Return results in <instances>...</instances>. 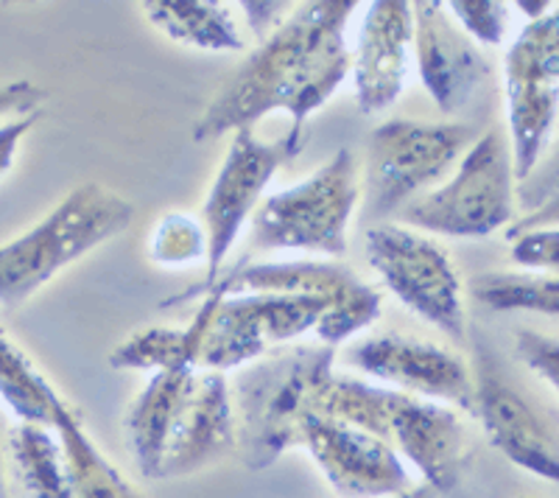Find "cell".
<instances>
[{
	"mask_svg": "<svg viewBox=\"0 0 559 498\" xmlns=\"http://www.w3.org/2000/svg\"><path fill=\"white\" fill-rule=\"evenodd\" d=\"M356 202V157L349 149H338L313 177L263 197L249 218L254 247L347 256V227Z\"/></svg>",
	"mask_w": 559,
	"mask_h": 498,
	"instance_id": "5",
	"label": "cell"
},
{
	"mask_svg": "<svg viewBox=\"0 0 559 498\" xmlns=\"http://www.w3.org/2000/svg\"><path fill=\"white\" fill-rule=\"evenodd\" d=\"M515 216V171L501 129L481 134L448 182L412 199L403 227L451 238H484Z\"/></svg>",
	"mask_w": 559,
	"mask_h": 498,
	"instance_id": "4",
	"label": "cell"
},
{
	"mask_svg": "<svg viewBox=\"0 0 559 498\" xmlns=\"http://www.w3.org/2000/svg\"><path fill=\"white\" fill-rule=\"evenodd\" d=\"M204 311L185 328L154 325L132 333L109 353L112 370H146V372H185L199 370V351H202Z\"/></svg>",
	"mask_w": 559,
	"mask_h": 498,
	"instance_id": "23",
	"label": "cell"
},
{
	"mask_svg": "<svg viewBox=\"0 0 559 498\" xmlns=\"http://www.w3.org/2000/svg\"><path fill=\"white\" fill-rule=\"evenodd\" d=\"M445 9L473 43L501 45L509 17L507 3H498V0H453Z\"/></svg>",
	"mask_w": 559,
	"mask_h": 498,
	"instance_id": "27",
	"label": "cell"
},
{
	"mask_svg": "<svg viewBox=\"0 0 559 498\" xmlns=\"http://www.w3.org/2000/svg\"><path fill=\"white\" fill-rule=\"evenodd\" d=\"M356 0H313L292 9L283 23L238 64L193 127L207 143L238 129H254L269 112H288V141L302 146L308 116L322 109L349 76L353 57L344 43Z\"/></svg>",
	"mask_w": 559,
	"mask_h": 498,
	"instance_id": "1",
	"label": "cell"
},
{
	"mask_svg": "<svg viewBox=\"0 0 559 498\" xmlns=\"http://www.w3.org/2000/svg\"><path fill=\"white\" fill-rule=\"evenodd\" d=\"M299 446L311 451L328 485L347 498H401L412 490L406 465L386 440L324 412L302 420Z\"/></svg>",
	"mask_w": 559,
	"mask_h": 498,
	"instance_id": "12",
	"label": "cell"
},
{
	"mask_svg": "<svg viewBox=\"0 0 559 498\" xmlns=\"http://www.w3.org/2000/svg\"><path fill=\"white\" fill-rule=\"evenodd\" d=\"M207 292L319 297L331 303V311L319 317L313 333L322 345L331 347L342 345L344 339L364 331L381 317V294L338 263H249L233 275L218 277L216 286Z\"/></svg>",
	"mask_w": 559,
	"mask_h": 498,
	"instance_id": "11",
	"label": "cell"
},
{
	"mask_svg": "<svg viewBox=\"0 0 559 498\" xmlns=\"http://www.w3.org/2000/svg\"><path fill=\"white\" fill-rule=\"evenodd\" d=\"M7 473L23 498H73L68 462L57 431L17 423L7 435Z\"/></svg>",
	"mask_w": 559,
	"mask_h": 498,
	"instance_id": "20",
	"label": "cell"
},
{
	"mask_svg": "<svg viewBox=\"0 0 559 498\" xmlns=\"http://www.w3.org/2000/svg\"><path fill=\"white\" fill-rule=\"evenodd\" d=\"M59 392L45 381L32 358L0 328V398L20 423L53 428V401Z\"/></svg>",
	"mask_w": 559,
	"mask_h": 498,
	"instance_id": "24",
	"label": "cell"
},
{
	"mask_svg": "<svg viewBox=\"0 0 559 498\" xmlns=\"http://www.w3.org/2000/svg\"><path fill=\"white\" fill-rule=\"evenodd\" d=\"M37 121H39V112H28V116L9 118L7 123H0V179L12 171L20 143H23V138L32 132Z\"/></svg>",
	"mask_w": 559,
	"mask_h": 498,
	"instance_id": "30",
	"label": "cell"
},
{
	"mask_svg": "<svg viewBox=\"0 0 559 498\" xmlns=\"http://www.w3.org/2000/svg\"><path fill=\"white\" fill-rule=\"evenodd\" d=\"M241 7H243V14H247V20H249V28H252L254 37L258 39H266L269 34H272L274 28H277L294 9L292 3H254V0L241 3Z\"/></svg>",
	"mask_w": 559,
	"mask_h": 498,
	"instance_id": "31",
	"label": "cell"
},
{
	"mask_svg": "<svg viewBox=\"0 0 559 498\" xmlns=\"http://www.w3.org/2000/svg\"><path fill=\"white\" fill-rule=\"evenodd\" d=\"M559 23L557 12L534 20L507 54V107L512 129V171L526 182L543 157L557 121Z\"/></svg>",
	"mask_w": 559,
	"mask_h": 498,
	"instance_id": "9",
	"label": "cell"
},
{
	"mask_svg": "<svg viewBox=\"0 0 559 498\" xmlns=\"http://www.w3.org/2000/svg\"><path fill=\"white\" fill-rule=\"evenodd\" d=\"M412 23L419 79L431 93L433 104L448 116H456L487 82V57L456 26L445 3H433V0L412 3Z\"/></svg>",
	"mask_w": 559,
	"mask_h": 498,
	"instance_id": "15",
	"label": "cell"
},
{
	"mask_svg": "<svg viewBox=\"0 0 559 498\" xmlns=\"http://www.w3.org/2000/svg\"><path fill=\"white\" fill-rule=\"evenodd\" d=\"M515 351H518V358H521L528 370L537 372V376L551 387V390H557V383H559L557 339L546 336V333L521 328V331L515 333Z\"/></svg>",
	"mask_w": 559,
	"mask_h": 498,
	"instance_id": "29",
	"label": "cell"
},
{
	"mask_svg": "<svg viewBox=\"0 0 559 498\" xmlns=\"http://www.w3.org/2000/svg\"><path fill=\"white\" fill-rule=\"evenodd\" d=\"M302 152L299 143L283 141H261L254 129H238L233 132V143L227 149V157L222 161L207 199L202 208V227L207 236V277H204V292L216 286L224 275V261L229 249L241 236L243 224L252 218L254 208L263 202L269 182L274 174L294 161Z\"/></svg>",
	"mask_w": 559,
	"mask_h": 498,
	"instance_id": "10",
	"label": "cell"
},
{
	"mask_svg": "<svg viewBox=\"0 0 559 498\" xmlns=\"http://www.w3.org/2000/svg\"><path fill=\"white\" fill-rule=\"evenodd\" d=\"M333 361L336 347L319 342L269 351L238 372L229 398L243 465L266 471L299 446V426L317 412L333 378Z\"/></svg>",
	"mask_w": 559,
	"mask_h": 498,
	"instance_id": "2",
	"label": "cell"
},
{
	"mask_svg": "<svg viewBox=\"0 0 559 498\" xmlns=\"http://www.w3.org/2000/svg\"><path fill=\"white\" fill-rule=\"evenodd\" d=\"M204 333L199 370L224 372L243 367L272 345H283L313 331L331 303L294 294H204Z\"/></svg>",
	"mask_w": 559,
	"mask_h": 498,
	"instance_id": "7",
	"label": "cell"
},
{
	"mask_svg": "<svg viewBox=\"0 0 559 498\" xmlns=\"http://www.w3.org/2000/svg\"><path fill=\"white\" fill-rule=\"evenodd\" d=\"M476 141L467 123H419L397 118L372 129L367 143V213L386 218L451 174Z\"/></svg>",
	"mask_w": 559,
	"mask_h": 498,
	"instance_id": "6",
	"label": "cell"
},
{
	"mask_svg": "<svg viewBox=\"0 0 559 498\" xmlns=\"http://www.w3.org/2000/svg\"><path fill=\"white\" fill-rule=\"evenodd\" d=\"M401 498H431V496H428L426 487H417V490H408L406 496H401Z\"/></svg>",
	"mask_w": 559,
	"mask_h": 498,
	"instance_id": "34",
	"label": "cell"
},
{
	"mask_svg": "<svg viewBox=\"0 0 559 498\" xmlns=\"http://www.w3.org/2000/svg\"><path fill=\"white\" fill-rule=\"evenodd\" d=\"M229 448H236V417L227 381L222 372L197 370L174 415L159 479L191 476Z\"/></svg>",
	"mask_w": 559,
	"mask_h": 498,
	"instance_id": "17",
	"label": "cell"
},
{
	"mask_svg": "<svg viewBox=\"0 0 559 498\" xmlns=\"http://www.w3.org/2000/svg\"><path fill=\"white\" fill-rule=\"evenodd\" d=\"M473 415L481 420L489 442L523 471L546 482H557V442L532 403L501 376L496 358L481 345L476 347L473 376Z\"/></svg>",
	"mask_w": 559,
	"mask_h": 498,
	"instance_id": "14",
	"label": "cell"
},
{
	"mask_svg": "<svg viewBox=\"0 0 559 498\" xmlns=\"http://www.w3.org/2000/svg\"><path fill=\"white\" fill-rule=\"evenodd\" d=\"M148 23L168 39L199 51H243L236 20L213 0H146Z\"/></svg>",
	"mask_w": 559,
	"mask_h": 498,
	"instance_id": "22",
	"label": "cell"
},
{
	"mask_svg": "<svg viewBox=\"0 0 559 498\" xmlns=\"http://www.w3.org/2000/svg\"><path fill=\"white\" fill-rule=\"evenodd\" d=\"M383 440L439 493L456 490L471 460V437L456 412L397 390H383Z\"/></svg>",
	"mask_w": 559,
	"mask_h": 498,
	"instance_id": "13",
	"label": "cell"
},
{
	"mask_svg": "<svg viewBox=\"0 0 559 498\" xmlns=\"http://www.w3.org/2000/svg\"><path fill=\"white\" fill-rule=\"evenodd\" d=\"M193 372H154L146 390L140 392L123 417V431H127L129 451L138 460L140 473L146 479H159V462L166 451L168 431H171L174 415L182 401Z\"/></svg>",
	"mask_w": 559,
	"mask_h": 498,
	"instance_id": "19",
	"label": "cell"
},
{
	"mask_svg": "<svg viewBox=\"0 0 559 498\" xmlns=\"http://www.w3.org/2000/svg\"><path fill=\"white\" fill-rule=\"evenodd\" d=\"M512 261L534 275H557L559 263V236L557 227L523 230L512 236Z\"/></svg>",
	"mask_w": 559,
	"mask_h": 498,
	"instance_id": "28",
	"label": "cell"
},
{
	"mask_svg": "<svg viewBox=\"0 0 559 498\" xmlns=\"http://www.w3.org/2000/svg\"><path fill=\"white\" fill-rule=\"evenodd\" d=\"M148 258L152 263L166 269H182L207 261V236H204L202 222L188 213H166L152 227Z\"/></svg>",
	"mask_w": 559,
	"mask_h": 498,
	"instance_id": "26",
	"label": "cell"
},
{
	"mask_svg": "<svg viewBox=\"0 0 559 498\" xmlns=\"http://www.w3.org/2000/svg\"><path fill=\"white\" fill-rule=\"evenodd\" d=\"M367 258L403 306L462 345L467 339L464 292L445 249L412 227L378 222L367 230Z\"/></svg>",
	"mask_w": 559,
	"mask_h": 498,
	"instance_id": "8",
	"label": "cell"
},
{
	"mask_svg": "<svg viewBox=\"0 0 559 498\" xmlns=\"http://www.w3.org/2000/svg\"><path fill=\"white\" fill-rule=\"evenodd\" d=\"M353 361L378 381L394 383L397 392L406 395L445 401L467 412L473 406L471 367L456 353L431 342L386 333L361 342L353 351Z\"/></svg>",
	"mask_w": 559,
	"mask_h": 498,
	"instance_id": "16",
	"label": "cell"
},
{
	"mask_svg": "<svg viewBox=\"0 0 559 498\" xmlns=\"http://www.w3.org/2000/svg\"><path fill=\"white\" fill-rule=\"evenodd\" d=\"M412 39V3L378 0L369 7L356 59L349 64L361 112H383L401 98L406 87Z\"/></svg>",
	"mask_w": 559,
	"mask_h": 498,
	"instance_id": "18",
	"label": "cell"
},
{
	"mask_svg": "<svg viewBox=\"0 0 559 498\" xmlns=\"http://www.w3.org/2000/svg\"><path fill=\"white\" fill-rule=\"evenodd\" d=\"M134 218L129 199L84 182L32 230L0 247V306L17 308L70 263L121 236Z\"/></svg>",
	"mask_w": 559,
	"mask_h": 498,
	"instance_id": "3",
	"label": "cell"
},
{
	"mask_svg": "<svg viewBox=\"0 0 559 498\" xmlns=\"http://www.w3.org/2000/svg\"><path fill=\"white\" fill-rule=\"evenodd\" d=\"M471 294L492 311H534L546 317H557L559 311L557 275L484 272L471 281Z\"/></svg>",
	"mask_w": 559,
	"mask_h": 498,
	"instance_id": "25",
	"label": "cell"
},
{
	"mask_svg": "<svg viewBox=\"0 0 559 498\" xmlns=\"http://www.w3.org/2000/svg\"><path fill=\"white\" fill-rule=\"evenodd\" d=\"M53 431L62 442L73 498H143L98 451L96 442L84 431L79 412L70 410L59 395L53 401Z\"/></svg>",
	"mask_w": 559,
	"mask_h": 498,
	"instance_id": "21",
	"label": "cell"
},
{
	"mask_svg": "<svg viewBox=\"0 0 559 498\" xmlns=\"http://www.w3.org/2000/svg\"><path fill=\"white\" fill-rule=\"evenodd\" d=\"M518 9H523V14L528 17V23L534 20H543L554 12V3H518Z\"/></svg>",
	"mask_w": 559,
	"mask_h": 498,
	"instance_id": "33",
	"label": "cell"
},
{
	"mask_svg": "<svg viewBox=\"0 0 559 498\" xmlns=\"http://www.w3.org/2000/svg\"><path fill=\"white\" fill-rule=\"evenodd\" d=\"M7 435H3V417H0V498H14L12 487H9V473H7Z\"/></svg>",
	"mask_w": 559,
	"mask_h": 498,
	"instance_id": "32",
	"label": "cell"
}]
</instances>
